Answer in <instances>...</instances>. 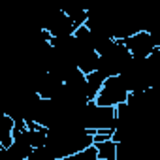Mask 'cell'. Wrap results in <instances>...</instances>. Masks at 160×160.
<instances>
[{"label": "cell", "instance_id": "1", "mask_svg": "<svg viewBox=\"0 0 160 160\" xmlns=\"http://www.w3.org/2000/svg\"><path fill=\"white\" fill-rule=\"evenodd\" d=\"M77 122L92 134H113L117 126V108L100 106L91 100L77 115Z\"/></svg>", "mask_w": 160, "mask_h": 160}, {"label": "cell", "instance_id": "2", "mask_svg": "<svg viewBox=\"0 0 160 160\" xmlns=\"http://www.w3.org/2000/svg\"><path fill=\"white\" fill-rule=\"evenodd\" d=\"M130 96V89L128 85L124 83V79L121 73L117 75H108L106 77V81L96 96V104L100 106H111V108H117L121 104H124Z\"/></svg>", "mask_w": 160, "mask_h": 160}, {"label": "cell", "instance_id": "3", "mask_svg": "<svg viewBox=\"0 0 160 160\" xmlns=\"http://www.w3.org/2000/svg\"><path fill=\"white\" fill-rule=\"evenodd\" d=\"M121 42L126 45V49L130 51L132 58H136V60H147L160 47L156 38H154V34L149 28H139V30L132 32L130 36L122 38Z\"/></svg>", "mask_w": 160, "mask_h": 160}, {"label": "cell", "instance_id": "4", "mask_svg": "<svg viewBox=\"0 0 160 160\" xmlns=\"http://www.w3.org/2000/svg\"><path fill=\"white\" fill-rule=\"evenodd\" d=\"M106 73L102 70H94L91 73H87V94H89V100H96L104 81H106Z\"/></svg>", "mask_w": 160, "mask_h": 160}]
</instances>
